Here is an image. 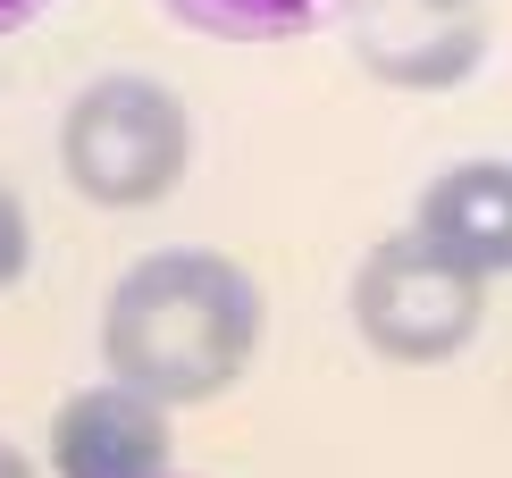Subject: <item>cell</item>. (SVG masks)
I'll return each mask as SVG.
<instances>
[{"mask_svg": "<svg viewBox=\"0 0 512 478\" xmlns=\"http://www.w3.org/2000/svg\"><path fill=\"white\" fill-rule=\"evenodd\" d=\"M194 168V110L177 84L110 68L59 118V177L93 210H160Z\"/></svg>", "mask_w": 512, "mask_h": 478, "instance_id": "2", "label": "cell"}, {"mask_svg": "<svg viewBox=\"0 0 512 478\" xmlns=\"http://www.w3.org/2000/svg\"><path fill=\"white\" fill-rule=\"evenodd\" d=\"M353 59L395 93H454L462 76L487 68V0H345Z\"/></svg>", "mask_w": 512, "mask_h": 478, "instance_id": "4", "label": "cell"}, {"mask_svg": "<svg viewBox=\"0 0 512 478\" xmlns=\"http://www.w3.org/2000/svg\"><path fill=\"white\" fill-rule=\"evenodd\" d=\"M345 302H353L361 344H370L378 361H403V369L454 361L462 344H479V328H487V277H471L462 260H445L437 244H420L412 227L361 252Z\"/></svg>", "mask_w": 512, "mask_h": 478, "instance_id": "3", "label": "cell"}, {"mask_svg": "<svg viewBox=\"0 0 512 478\" xmlns=\"http://www.w3.org/2000/svg\"><path fill=\"white\" fill-rule=\"evenodd\" d=\"M412 235L471 277H512V160H454L429 177L412 202Z\"/></svg>", "mask_w": 512, "mask_h": 478, "instance_id": "6", "label": "cell"}, {"mask_svg": "<svg viewBox=\"0 0 512 478\" xmlns=\"http://www.w3.org/2000/svg\"><path fill=\"white\" fill-rule=\"evenodd\" d=\"M160 9L210 42H294V34L328 26L345 0H160Z\"/></svg>", "mask_w": 512, "mask_h": 478, "instance_id": "7", "label": "cell"}, {"mask_svg": "<svg viewBox=\"0 0 512 478\" xmlns=\"http://www.w3.org/2000/svg\"><path fill=\"white\" fill-rule=\"evenodd\" d=\"M26 260H34V219L17 202V185H0V294L26 277Z\"/></svg>", "mask_w": 512, "mask_h": 478, "instance_id": "8", "label": "cell"}, {"mask_svg": "<svg viewBox=\"0 0 512 478\" xmlns=\"http://www.w3.org/2000/svg\"><path fill=\"white\" fill-rule=\"evenodd\" d=\"M42 453H51L59 478H168L177 428H168V403L101 378V386H76V395L51 411Z\"/></svg>", "mask_w": 512, "mask_h": 478, "instance_id": "5", "label": "cell"}, {"mask_svg": "<svg viewBox=\"0 0 512 478\" xmlns=\"http://www.w3.org/2000/svg\"><path fill=\"white\" fill-rule=\"evenodd\" d=\"M0 478H34V462H26V453H17L9 437H0Z\"/></svg>", "mask_w": 512, "mask_h": 478, "instance_id": "10", "label": "cell"}, {"mask_svg": "<svg viewBox=\"0 0 512 478\" xmlns=\"http://www.w3.org/2000/svg\"><path fill=\"white\" fill-rule=\"evenodd\" d=\"M261 353V286L210 244H160L126 260L101 302V361L152 403H219Z\"/></svg>", "mask_w": 512, "mask_h": 478, "instance_id": "1", "label": "cell"}, {"mask_svg": "<svg viewBox=\"0 0 512 478\" xmlns=\"http://www.w3.org/2000/svg\"><path fill=\"white\" fill-rule=\"evenodd\" d=\"M42 9H51V0H0V34H17V26H34Z\"/></svg>", "mask_w": 512, "mask_h": 478, "instance_id": "9", "label": "cell"}]
</instances>
